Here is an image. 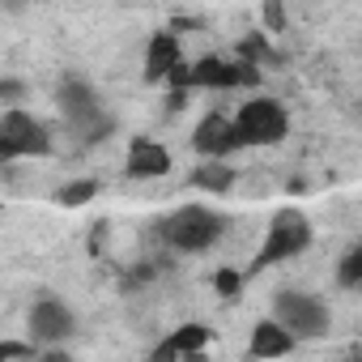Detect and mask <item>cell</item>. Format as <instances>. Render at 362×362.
<instances>
[{
	"instance_id": "obj_1",
	"label": "cell",
	"mask_w": 362,
	"mask_h": 362,
	"mask_svg": "<svg viewBox=\"0 0 362 362\" xmlns=\"http://www.w3.org/2000/svg\"><path fill=\"white\" fill-rule=\"evenodd\" d=\"M158 230H162V239L175 247V252H209L218 239H222V230H226V218L218 214V209H209V205H179L175 214H166L162 222H158Z\"/></svg>"
},
{
	"instance_id": "obj_2",
	"label": "cell",
	"mask_w": 362,
	"mask_h": 362,
	"mask_svg": "<svg viewBox=\"0 0 362 362\" xmlns=\"http://www.w3.org/2000/svg\"><path fill=\"white\" fill-rule=\"evenodd\" d=\"M56 103H60V111H64V119L73 124V132L81 136V141H103V136H111L115 132V119L107 115V107H103V98L86 86V81H64L60 86V94H56Z\"/></svg>"
},
{
	"instance_id": "obj_3",
	"label": "cell",
	"mask_w": 362,
	"mask_h": 362,
	"mask_svg": "<svg viewBox=\"0 0 362 362\" xmlns=\"http://www.w3.org/2000/svg\"><path fill=\"white\" fill-rule=\"evenodd\" d=\"M307 247H311V222H307V214H298V209H281V214L269 222V235H264V243H260L252 269L260 273V269H269V264L294 260V256H303Z\"/></svg>"
},
{
	"instance_id": "obj_4",
	"label": "cell",
	"mask_w": 362,
	"mask_h": 362,
	"mask_svg": "<svg viewBox=\"0 0 362 362\" xmlns=\"http://www.w3.org/2000/svg\"><path fill=\"white\" fill-rule=\"evenodd\" d=\"M273 320H277L294 341H315V337H324L328 324H332L328 307H324L315 294H303V290H281V294L273 298Z\"/></svg>"
},
{
	"instance_id": "obj_5",
	"label": "cell",
	"mask_w": 362,
	"mask_h": 362,
	"mask_svg": "<svg viewBox=\"0 0 362 362\" xmlns=\"http://www.w3.org/2000/svg\"><path fill=\"white\" fill-rule=\"evenodd\" d=\"M235 132H239V145H277L286 132H290V115L277 98H247L235 115Z\"/></svg>"
},
{
	"instance_id": "obj_6",
	"label": "cell",
	"mask_w": 362,
	"mask_h": 362,
	"mask_svg": "<svg viewBox=\"0 0 362 362\" xmlns=\"http://www.w3.org/2000/svg\"><path fill=\"white\" fill-rule=\"evenodd\" d=\"M52 149V136H47V124L35 119L30 111H5L0 115V166L13 162V158H39Z\"/></svg>"
},
{
	"instance_id": "obj_7",
	"label": "cell",
	"mask_w": 362,
	"mask_h": 362,
	"mask_svg": "<svg viewBox=\"0 0 362 362\" xmlns=\"http://www.w3.org/2000/svg\"><path fill=\"white\" fill-rule=\"evenodd\" d=\"M26 328H30V341L43 349H52V345H60V341H69L73 332H77V315H73V307L64 303V298H56V294H47V298H39L35 307H30V315H26Z\"/></svg>"
},
{
	"instance_id": "obj_8",
	"label": "cell",
	"mask_w": 362,
	"mask_h": 362,
	"mask_svg": "<svg viewBox=\"0 0 362 362\" xmlns=\"http://www.w3.org/2000/svg\"><path fill=\"white\" fill-rule=\"evenodd\" d=\"M192 149L205 153V158H230L239 145V132H235V119L226 115H205L197 128H192Z\"/></svg>"
},
{
	"instance_id": "obj_9",
	"label": "cell",
	"mask_w": 362,
	"mask_h": 362,
	"mask_svg": "<svg viewBox=\"0 0 362 362\" xmlns=\"http://www.w3.org/2000/svg\"><path fill=\"white\" fill-rule=\"evenodd\" d=\"M166 170H170V149L166 145L145 141V136H136L128 145V158H124V175L128 179H158Z\"/></svg>"
},
{
	"instance_id": "obj_10",
	"label": "cell",
	"mask_w": 362,
	"mask_h": 362,
	"mask_svg": "<svg viewBox=\"0 0 362 362\" xmlns=\"http://www.w3.org/2000/svg\"><path fill=\"white\" fill-rule=\"evenodd\" d=\"M184 56L179 52V39L170 35V30H162V35H153L149 43H145V81L149 86H158L166 73H170V64Z\"/></svg>"
},
{
	"instance_id": "obj_11",
	"label": "cell",
	"mask_w": 362,
	"mask_h": 362,
	"mask_svg": "<svg viewBox=\"0 0 362 362\" xmlns=\"http://www.w3.org/2000/svg\"><path fill=\"white\" fill-rule=\"evenodd\" d=\"M239 77H235V60L226 56H201L192 64V90H235Z\"/></svg>"
},
{
	"instance_id": "obj_12",
	"label": "cell",
	"mask_w": 362,
	"mask_h": 362,
	"mask_svg": "<svg viewBox=\"0 0 362 362\" xmlns=\"http://www.w3.org/2000/svg\"><path fill=\"white\" fill-rule=\"evenodd\" d=\"M298 341L277 324V320H260L256 328H252V341H247V354L252 358H281V354H290Z\"/></svg>"
},
{
	"instance_id": "obj_13",
	"label": "cell",
	"mask_w": 362,
	"mask_h": 362,
	"mask_svg": "<svg viewBox=\"0 0 362 362\" xmlns=\"http://www.w3.org/2000/svg\"><path fill=\"white\" fill-rule=\"evenodd\" d=\"M209 341V328L205 324H184V328H175L166 341H158V358H175V354H201Z\"/></svg>"
},
{
	"instance_id": "obj_14",
	"label": "cell",
	"mask_w": 362,
	"mask_h": 362,
	"mask_svg": "<svg viewBox=\"0 0 362 362\" xmlns=\"http://www.w3.org/2000/svg\"><path fill=\"white\" fill-rule=\"evenodd\" d=\"M192 188H201V192H230V188H235V166H230L226 158L201 162V166L192 170Z\"/></svg>"
},
{
	"instance_id": "obj_15",
	"label": "cell",
	"mask_w": 362,
	"mask_h": 362,
	"mask_svg": "<svg viewBox=\"0 0 362 362\" xmlns=\"http://www.w3.org/2000/svg\"><path fill=\"white\" fill-rule=\"evenodd\" d=\"M98 197V179H73V184H64L60 192H56V201L64 205V209H81V205H90Z\"/></svg>"
},
{
	"instance_id": "obj_16",
	"label": "cell",
	"mask_w": 362,
	"mask_h": 362,
	"mask_svg": "<svg viewBox=\"0 0 362 362\" xmlns=\"http://www.w3.org/2000/svg\"><path fill=\"white\" fill-rule=\"evenodd\" d=\"M337 281H341L345 290H358V286H362V247H349V252L341 256V264H337Z\"/></svg>"
},
{
	"instance_id": "obj_17",
	"label": "cell",
	"mask_w": 362,
	"mask_h": 362,
	"mask_svg": "<svg viewBox=\"0 0 362 362\" xmlns=\"http://www.w3.org/2000/svg\"><path fill=\"white\" fill-rule=\"evenodd\" d=\"M239 56H243V60H256V64H260V56H273L264 30H252L247 39H239Z\"/></svg>"
},
{
	"instance_id": "obj_18",
	"label": "cell",
	"mask_w": 362,
	"mask_h": 362,
	"mask_svg": "<svg viewBox=\"0 0 362 362\" xmlns=\"http://www.w3.org/2000/svg\"><path fill=\"white\" fill-rule=\"evenodd\" d=\"M214 286H218L222 298H239V290H243V273H235V269H218Z\"/></svg>"
},
{
	"instance_id": "obj_19",
	"label": "cell",
	"mask_w": 362,
	"mask_h": 362,
	"mask_svg": "<svg viewBox=\"0 0 362 362\" xmlns=\"http://www.w3.org/2000/svg\"><path fill=\"white\" fill-rule=\"evenodd\" d=\"M162 81H170V90H192V64L179 56L175 64H170V73L162 77Z\"/></svg>"
},
{
	"instance_id": "obj_20",
	"label": "cell",
	"mask_w": 362,
	"mask_h": 362,
	"mask_svg": "<svg viewBox=\"0 0 362 362\" xmlns=\"http://www.w3.org/2000/svg\"><path fill=\"white\" fill-rule=\"evenodd\" d=\"M264 5V13H260V22H264V30H286V9H281V0H260Z\"/></svg>"
},
{
	"instance_id": "obj_21",
	"label": "cell",
	"mask_w": 362,
	"mask_h": 362,
	"mask_svg": "<svg viewBox=\"0 0 362 362\" xmlns=\"http://www.w3.org/2000/svg\"><path fill=\"white\" fill-rule=\"evenodd\" d=\"M5 358H39L35 341H0V362Z\"/></svg>"
},
{
	"instance_id": "obj_22",
	"label": "cell",
	"mask_w": 362,
	"mask_h": 362,
	"mask_svg": "<svg viewBox=\"0 0 362 362\" xmlns=\"http://www.w3.org/2000/svg\"><path fill=\"white\" fill-rule=\"evenodd\" d=\"M22 94V81H0V103L5 98H18Z\"/></svg>"
}]
</instances>
